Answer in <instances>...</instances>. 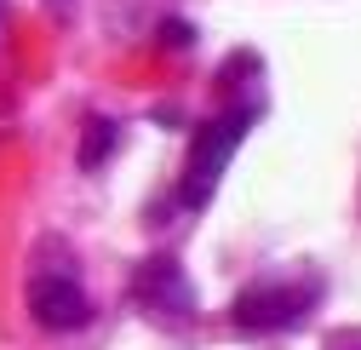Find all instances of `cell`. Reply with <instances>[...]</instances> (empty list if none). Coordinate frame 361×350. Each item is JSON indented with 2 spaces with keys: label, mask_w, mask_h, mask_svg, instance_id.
Returning a JSON list of instances; mask_svg holds the SVG:
<instances>
[{
  "label": "cell",
  "mask_w": 361,
  "mask_h": 350,
  "mask_svg": "<svg viewBox=\"0 0 361 350\" xmlns=\"http://www.w3.org/2000/svg\"><path fill=\"white\" fill-rule=\"evenodd\" d=\"M161 40H166V47H184L190 29H184V23H166V29H161Z\"/></svg>",
  "instance_id": "obj_6"
},
{
  "label": "cell",
  "mask_w": 361,
  "mask_h": 350,
  "mask_svg": "<svg viewBox=\"0 0 361 350\" xmlns=\"http://www.w3.org/2000/svg\"><path fill=\"white\" fill-rule=\"evenodd\" d=\"M310 310V293L304 287H281V282H258L230 304V322L247 333H269V327H293Z\"/></svg>",
  "instance_id": "obj_3"
},
{
  "label": "cell",
  "mask_w": 361,
  "mask_h": 350,
  "mask_svg": "<svg viewBox=\"0 0 361 350\" xmlns=\"http://www.w3.org/2000/svg\"><path fill=\"white\" fill-rule=\"evenodd\" d=\"M132 298L144 304V310H161V316H178V310H195V293L178 270V258H149L132 282Z\"/></svg>",
  "instance_id": "obj_4"
},
{
  "label": "cell",
  "mask_w": 361,
  "mask_h": 350,
  "mask_svg": "<svg viewBox=\"0 0 361 350\" xmlns=\"http://www.w3.org/2000/svg\"><path fill=\"white\" fill-rule=\"evenodd\" d=\"M23 298H29V316L40 327H52V333H75V327H86V316H92V304H86V293H80V276H75V258L58 241H47L35 253Z\"/></svg>",
  "instance_id": "obj_1"
},
{
  "label": "cell",
  "mask_w": 361,
  "mask_h": 350,
  "mask_svg": "<svg viewBox=\"0 0 361 350\" xmlns=\"http://www.w3.org/2000/svg\"><path fill=\"white\" fill-rule=\"evenodd\" d=\"M247 126H252V109H247V115H218V121H207L201 133L190 138L184 190H178V201H184V207H207V201H212L224 167H230V155H235L241 138H247Z\"/></svg>",
  "instance_id": "obj_2"
},
{
  "label": "cell",
  "mask_w": 361,
  "mask_h": 350,
  "mask_svg": "<svg viewBox=\"0 0 361 350\" xmlns=\"http://www.w3.org/2000/svg\"><path fill=\"white\" fill-rule=\"evenodd\" d=\"M115 138H121V126H115V121H86V144H80V167L92 172L98 161H109V155H115Z\"/></svg>",
  "instance_id": "obj_5"
}]
</instances>
